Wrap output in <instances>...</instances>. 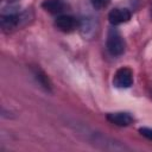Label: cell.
Wrapping results in <instances>:
<instances>
[{
	"label": "cell",
	"instance_id": "1",
	"mask_svg": "<svg viewBox=\"0 0 152 152\" xmlns=\"http://www.w3.org/2000/svg\"><path fill=\"white\" fill-rule=\"evenodd\" d=\"M107 49L110 55L120 56L125 51V42L120 32L115 28H110L107 36Z\"/></svg>",
	"mask_w": 152,
	"mask_h": 152
},
{
	"label": "cell",
	"instance_id": "2",
	"mask_svg": "<svg viewBox=\"0 0 152 152\" xmlns=\"http://www.w3.org/2000/svg\"><path fill=\"white\" fill-rule=\"evenodd\" d=\"M113 83L118 88H129L133 83V74L128 68H121L115 72Z\"/></svg>",
	"mask_w": 152,
	"mask_h": 152
},
{
	"label": "cell",
	"instance_id": "3",
	"mask_svg": "<svg viewBox=\"0 0 152 152\" xmlns=\"http://www.w3.org/2000/svg\"><path fill=\"white\" fill-rule=\"evenodd\" d=\"M55 25L57 26L58 30L63 31V32H71L74 31L78 23L77 20L71 17V15H66V14H62V15H58L55 20Z\"/></svg>",
	"mask_w": 152,
	"mask_h": 152
},
{
	"label": "cell",
	"instance_id": "4",
	"mask_svg": "<svg viewBox=\"0 0 152 152\" xmlns=\"http://www.w3.org/2000/svg\"><path fill=\"white\" fill-rule=\"evenodd\" d=\"M108 19L112 25H120L131 19V12L127 8H114L109 12Z\"/></svg>",
	"mask_w": 152,
	"mask_h": 152
},
{
	"label": "cell",
	"instance_id": "5",
	"mask_svg": "<svg viewBox=\"0 0 152 152\" xmlns=\"http://www.w3.org/2000/svg\"><path fill=\"white\" fill-rule=\"evenodd\" d=\"M107 120L116 126H128L132 124L133 118L129 113L126 112H116L107 114Z\"/></svg>",
	"mask_w": 152,
	"mask_h": 152
},
{
	"label": "cell",
	"instance_id": "6",
	"mask_svg": "<svg viewBox=\"0 0 152 152\" xmlns=\"http://www.w3.org/2000/svg\"><path fill=\"white\" fill-rule=\"evenodd\" d=\"M42 6L50 13H61L64 11V7H65L62 0H45L42 4Z\"/></svg>",
	"mask_w": 152,
	"mask_h": 152
},
{
	"label": "cell",
	"instance_id": "7",
	"mask_svg": "<svg viewBox=\"0 0 152 152\" xmlns=\"http://www.w3.org/2000/svg\"><path fill=\"white\" fill-rule=\"evenodd\" d=\"M19 23V17L14 13L5 14L1 17V26L4 30H12Z\"/></svg>",
	"mask_w": 152,
	"mask_h": 152
},
{
	"label": "cell",
	"instance_id": "8",
	"mask_svg": "<svg viewBox=\"0 0 152 152\" xmlns=\"http://www.w3.org/2000/svg\"><path fill=\"white\" fill-rule=\"evenodd\" d=\"M90 2L95 10H103L109 5L110 0H90Z\"/></svg>",
	"mask_w": 152,
	"mask_h": 152
},
{
	"label": "cell",
	"instance_id": "9",
	"mask_svg": "<svg viewBox=\"0 0 152 152\" xmlns=\"http://www.w3.org/2000/svg\"><path fill=\"white\" fill-rule=\"evenodd\" d=\"M140 134L144 135L145 138H147L148 140H152V128H148V127H141L139 129Z\"/></svg>",
	"mask_w": 152,
	"mask_h": 152
}]
</instances>
